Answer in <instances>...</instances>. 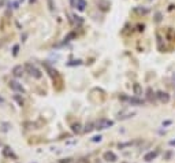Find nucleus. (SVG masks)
Masks as SVG:
<instances>
[{"mask_svg":"<svg viewBox=\"0 0 175 163\" xmlns=\"http://www.w3.org/2000/svg\"><path fill=\"white\" fill-rule=\"evenodd\" d=\"M148 100H149V101H152V103H153V100H155V93H153V92H152V89H148Z\"/></svg>","mask_w":175,"mask_h":163,"instance_id":"dca6fc26","label":"nucleus"},{"mask_svg":"<svg viewBox=\"0 0 175 163\" xmlns=\"http://www.w3.org/2000/svg\"><path fill=\"white\" fill-rule=\"evenodd\" d=\"M133 91H134V95H136V96L142 95V89H141V86H139V84H134V86H133Z\"/></svg>","mask_w":175,"mask_h":163,"instance_id":"ddd939ff","label":"nucleus"},{"mask_svg":"<svg viewBox=\"0 0 175 163\" xmlns=\"http://www.w3.org/2000/svg\"><path fill=\"white\" fill-rule=\"evenodd\" d=\"M97 6L100 7L103 11H105V10H108V7H110V1H107V0H100L97 3Z\"/></svg>","mask_w":175,"mask_h":163,"instance_id":"9d476101","label":"nucleus"},{"mask_svg":"<svg viewBox=\"0 0 175 163\" xmlns=\"http://www.w3.org/2000/svg\"><path fill=\"white\" fill-rule=\"evenodd\" d=\"M13 74H14V77H16V78L22 77L23 75V67L22 66H15V67L13 68Z\"/></svg>","mask_w":175,"mask_h":163,"instance_id":"1a4fd4ad","label":"nucleus"},{"mask_svg":"<svg viewBox=\"0 0 175 163\" xmlns=\"http://www.w3.org/2000/svg\"><path fill=\"white\" fill-rule=\"evenodd\" d=\"M112 125H113L112 121L103 118V119H99V121L94 124V129H97V130H103V129H108V127L112 126Z\"/></svg>","mask_w":175,"mask_h":163,"instance_id":"f03ea898","label":"nucleus"},{"mask_svg":"<svg viewBox=\"0 0 175 163\" xmlns=\"http://www.w3.org/2000/svg\"><path fill=\"white\" fill-rule=\"evenodd\" d=\"M134 114H136V112H119V114H118V118H119V119H126V118L133 117Z\"/></svg>","mask_w":175,"mask_h":163,"instance_id":"f8f14e48","label":"nucleus"},{"mask_svg":"<svg viewBox=\"0 0 175 163\" xmlns=\"http://www.w3.org/2000/svg\"><path fill=\"white\" fill-rule=\"evenodd\" d=\"M93 129H94V125L93 124H86V126H85L84 130L86 132V133H89V132H92Z\"/></svg>","mask_w":175,"mask_h":163,"instance_id":"f3484780","label":"nucleus"},{"mask_svg":"<svg viewBox=\"0 0 175 163\" xmlns=\"http://www.w3.org/2000/svg\"><path fill=\"white\" fill-rule=\"evenodd\" d=\"M125 100H127L130 104H133V106H142L144 104V100H141V99H138V98H125Z\"/></svg>","mask_w":175,"mask_h":163,"instance_id":"423d86ee","label":"nucleus"},{"mask_svg":"<svg viewBox=\"0 0 175 163\" xmlns=\"http://www.w3.org/2000/svg\"><path fill=\"white\" fill-rule=\"evenodd\" d=\"M75 163H89V159L88 158H81V159H78Z\"/></svg>","mask_w":175,"mask_h":163,"instance_id":"a211bd4d","label":"nucleus"},{"mask_svg":"<svg viewBox=\"0 0 175 163\" xmlns=\"http://www.w3.org/2000/svg\"><path fill=\"white\" fill-rule=\"evenodd\" d=\"M104 160H107V162H115L116 160V155L113 152H111V151H107V152L103 155Z\"/></svg>","mask_w":175,"mask_h":163,"instance_id":"0eeeda50","label":"nucleus"},{"mask_svg":"<svg viewBox=\"0 0 175 163\" xmlns=\"http://www.w3.org/2000/svg\"><path fill=\"white\" fill-rule=\"evenodd\" d=\"M157 99H159L162 103H168L170 101V95L168 93H165V92H157Z\"/></svg>","mask_w":175,"mask_h":163,"instance_id":"39448f33","label":"nucleus"},{"mask_svg":"<svg viewBox=\"0 0 175 163\" xmlns=\"http://www.w3.org/2000/svg\"><path fill=\"white\" fill-rule=\"evenodd\" d=\"M172 81H174V84H175V74L172 75Z\"/></svg>","mask_w":175,"mask_h":163,"instance_id":"b1692460","label":"nucleus"},{"mask_svg":"<svg viewBox=\"0 0 175 163\" xmlns=\"http://www.w3.org/2000/svg\"><path fill=\"white\" fill-rule=\"evenodd\" d=\"M157 155H159V151H151V152H148L145 156H144V160L151 162V160H153L156 156H157Z\"/></svg>","mask_w":175,"mask_h":163,"instance_id":"6e6552de","label":"nucleus"},{"mask_svg":"<svg viewBox=\"0 0 175 163\" xmlns=\"http://www.w3.org/2000/svg\"><path fill=\"white\" fill-rule=\"evenodd\" d=\"M92 141H93V143H97V141H101V136H96V137H93V138H92Z\"/></svg>","mask_w":175,"mask_h":163,"instance_id":"6ab92c4d","label":"nucleus"},{"mask_svg":"<svg viewBox=\"0 0 175 163\" xmlns=\"http://www.w3.org/2000/svg\"><path fill=\"white\" fill-rule=\"evenodd\" d=\"M70 4H71V7H74L79 11H84L86 8V1L85 0H70Z\"/></svg>","mask_w":175,"mask_h":163,"instance_id":"7ed1b4c3","label":"nucleus"},{"mask_svg":"<svg viewBox=\"0 0 175 163\" xmlns=\"http://www.w3.org/2000/svg\"><path fill=\"white\" fill-rule=\"evenodd\" d=\"M137 13H141V14H146L148 13V10H139V8H136Z\"/></svg>","mask_w":175,"mask_h":163,"instance_id":"aec40b11","label":"nucleus"},{"mask_svg":"<svg viewBox=\"0 0 175 163\" xmlns=\"http://www.w3.org/2000/svg\"><path fill=\"white\" fill-rule=\"evenodd\" d=\"M44 66H45V68L49 71V75H51V77H58V71H56V70H53V68H52L48 63H44Z\"/></svg>","mask_w":175,"mask_h":163,"instance_id":"9b49d317","label":"nucleus"},{"mask_svg":"<svg viewBox=\"0 0 175 163\" xmlns=\"http://www.w3.org/2000/svg\"><path fill=\"white\" fill-rule=\"evenodd\" d=\"M49 3V8H51V11H53V4H52V0H48Z\"/></svg>","mask_w":175,"mask_h":163,"instance_id":"412c9836","label":"nucleus"},{"mask_svg":"<svg viewBox=\"0 0 175 163\" xmlns=\"http://www.w3.org/2000/svg\"><path fill=\"white\" fill-rule=\"evenodd\" d=\"M71 130L74 132V133H81V132H82L81 125H79V124H74V125L71 126Z\"/></svg>","mask_w":175,"mask_h":163,"instance_id":"2eb2a0df","label":"nucleus"},{"mask_svg":"<svg viewBox=\"0 0 175 163\" xmlns=\"http://www.w3.org/2000/svg\"><path fill=\"white\" fill-rule=\"evenodd\" d=\"M3 153H4V155H6V156H10V158H16L15 155H14V152H13V151H10V148H8V147H6V148H4V150H3Z\"/></svg>","mask_w":175,"mask_h":163,"instance_id":"4468645a","label":"nucleus"},{"mask_svg":"<svg viewBox=\"0 0 175 163\" xmlns=\"http://www.w3.org/2000/svg\"><path fill=\"white\" fill-rule=\"evenodd\" d=\"M60 163H70V159H62Z\"/></svg>","mask_w":175,"mask_h":163,"instance_id":"4be33fe9","label":"nucleus"},{"mask_svg":"<svg viewBox=\"0 0 175 163\" xmlns=\"http://www.w3.org/2000/svg\"><path fill=\"white\" fill-rule=\"evenodd\" d=\"M25 68H26V71L29 73L32 77H34V78H41V71H40L34 65H32V63H26Z\"/></svg>","mask_w":175,"mask_h":163,"instance_id":"f257e3e1","label":"nucleus"},{"mask_svg":"<svg viewBox=\"0 0 175 163\" xmlns=\"http://www.w3.org/2000/svg\"><path fill=\"white\" fill-rule=\"evenodd\" d=\"M170 144H171V145H175V141H170Z\"/></svg>","mask_w":175,"mask_h":163,"instance_id":"5701e85b","label":"nucleus"},{"mask_svg":"<svg viewBox=\"0 0 175 163\" xmlns=\"http://www.w3.org/2000/svg\"><path fill=\"white\" fill-rule=\"evenodd\" d=\"M10 88L13 89L14 92H18V93H25V88H23L22 85L19 84L18 81H10Z\"/></svg>","mask_w":175,"mask_h":163,"instance_id":"20e7f679","label":"nucleus"}]
</instances>
